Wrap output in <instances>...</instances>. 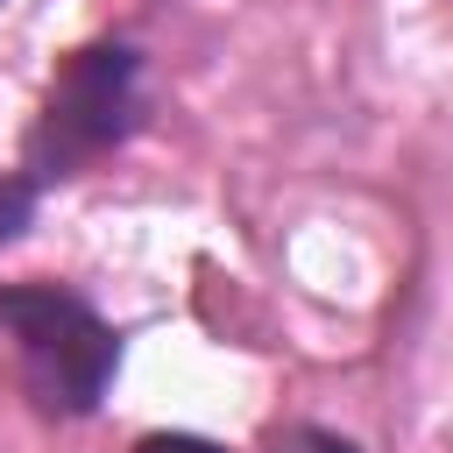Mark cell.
Returning a JSON list of instances; mask_svg holds the SVG:
<instances>
[{"mask_svg": "<svg viewBox=\"0 0 453 453\" xmlns=\"http://www.w3.org/2000/svg\"><path fill=\"white\" fill-rule=\"evenodd\" d=\"M0 333L21 354V382L42 411L57 418H85L120 361V340L99 326V311L71 290L50 283H7L0 290Z\"/></svg>", "mask_w": 453, "mask_h": 453, "instance_id": "obj_1", "label": "cell"}, {"mask_svg": "<svg viewBox=\"0 0 453 453\" xmlns=\"http://www.w3.org/2000/svg\"><path fill=\"white\" fill-rule=\"evenodd\" d=\"M134 120H142V57L127 42H92L50 85V106L28 134V163L35 177H71L99 149H113Z\"/></svg>", "mask_w": 453, "mask_h": 453, "instance_id": "obj_2", "label": "cell"}, {"mask_svg": "<svg viewBox=\"0 0 453 453\" xmlns=\"http://www.w3.org/2000/svg\"><path fill=\"white\" fill-rule=\"evenodd\" d=\"M35 212V177H0V241H14Z\"/></svg>", "mask_w": 453, "mask_h": 453, "instance_id": "obj_3", "label": "cell"}, {"mask_svg": "<svg viewBox=\"0 0 453 453\" xmlns=\"http://www.w3.org/2000/svg\"><path fill=\"white\" fill-rule=\"evenodd\" d=\"M276 453H361V446H354V439H340V432L297 425V432H283V439H276Z\"/></svg>", "mask_w": 453, "mask_h": 453, "instance_id": "obj_4", "label": "cell"}, {"mask_svg": "<svg viewBox=\"0 0 453 453\" xmlns=\"http://www.w3.org/2000/svg\"><path fill=\"white\" fill-rule=\"evenodd\" d=\"M134 453H219L212 439H198V432H149Z\"/></svg>", "mask_w": 453, "mask_h": 453, "instance_id": "obj_5", "label": "cell"}]
</instances>
